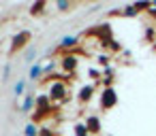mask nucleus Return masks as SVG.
Here are the masks:
<instances>
[{
    "label": "nucleus",
    "mask_w": 156,
    "mask_h": 136,
    "mask_svg": "<svg viewBox=\"0 0 156 136\" xmlns=\"http://www.w3.org/2000/svg\"><path fill=\"white\" fill-rule=\"evenodd\" d=\"M103 100H105V106H111V104H114V102H116V94H114V89H105Z\"/></svg>",
    "instance_id": "obj_1"
},
{
    "label": "nucleus",
    "mask_w": 156,
    "mask_h": 136,
    "mask_svg": "<svg viewBox=\"0 0 156 136\" xmlns=\"http://www.w3.org/2000/svg\"><path fill=\"white\" fill-rule=\"evenodd\" d=\"M77 136H86V128L83 126H77Z\"/></svg>",
    "instance_id": "obj_2"
},
{
    "label": "nucleus",
    "mask_w": 156,
    "mask_h": 136,
    "mask_svg": "<svg viewBox=\"0 0 156 136\" xmlns=\"http://www.w3.org/2000/svg\"><path fill=\"white\" fill-rule=\"evenodd\" d=\"M36 74H39V66H34V68H32V70H30V77H32V79H34V77H36Z\"/></svg>",
    "instance_id": "obj_3"
},
{
    "label": "nucleus",
    "mask_w": 156,
    "mask_h": 136,
    "mask_svg": "<svg viewBox=\"0 0 156 136\" xmlns=\"http://www.w3.org/2000/svg\"><path fill=\"white\" fill-rule=\"evenodd\" d=\"M26 132H28V134L32 136V134H36V128H32V126H28V130H26Z\"/></svg>",
    "instance_id": "obj_4"
}]
</instances>
